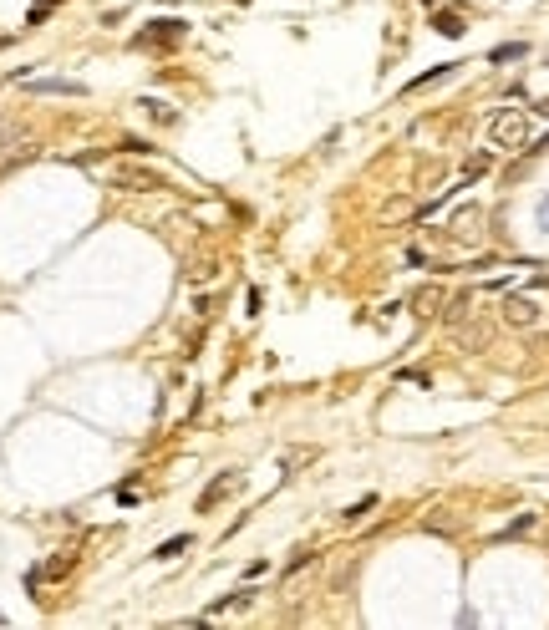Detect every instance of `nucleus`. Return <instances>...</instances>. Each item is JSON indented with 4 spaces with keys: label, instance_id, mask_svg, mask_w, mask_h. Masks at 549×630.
Segmentation results:
<instances>
[{
    "label": "nucleus",
    "instance_id": "1",
    "mask_svg": "<svg viewBox=\"0 0 549 630\" xmlns=\"http://www.w3.org/2000/svg\"><path fill=\"white\" fill-rule=\"evenodd\" d=\"M529 112H519V107H503V112L489 117V143L493 147H529Z\"/></svg>",
    "mask_w": 549,
    "mask_h": 630
},
{
    "label": "nucleus",
    "instance_id": "2",
    "mask_svg": "<svg viewBox=\"0 0 549 630\" xmlns=\"http://www.w3.org/2000/svg\"><path fill=\"white\" fill-rule=\"evenodd\" d=\"M183 36H188V20H179V15H158L148 31L133 36V46H138V51H168V46H179Z\"/></svg>",
    "mask_w": 549,
    "mask_h": 630
},
{
    "label": "nucleus",
    "instance_id": "3",
    "mask_svg": "<svg viewBox=\"0 0 549 630\" xmlns=\"http://www.w3.org/2000/svg\"><path fill=\"white\" fill-rule=\"evenodd\" d=\"M503 320L514 325V331H529V325H539V300L534 295H503Z\"/></svg>",
    "mask_w": 549,
    "mask_h": 630
},
{
    "label": "nucleus",
    "instance_id": "4",
    "mask_svg": "<svg viewBox=\"0 0 549 630\" xmlns=\"http://www.w3.org/2000/svg\"><path fill=\"white\" fill-rule=\"evenodd\" d=\"M234 488H239V478H234V473H219L214 483H209V488L199 493V504H193V508H199V513H214V508L224 504V498H229Z\"/></svg>",
    "mask_w": 549,
    "mask_h": 630
},
{
    "label": "nucleus",
    "instance_id": "5",
    "mask_svg": "<svg viewBox=\"0 0 549 630\" xmlns=\"http://www.w3.org/2000/svg\"><path fill=\"white\" fill-rule=\"evenodd\" d=\"M117 183L122 188H163V178L148 173V168H117Z\"/></svg>",
    "mask_w": 549,
    "mask_h": 630
},
{
    "label": "nucleus",
    "instance_id": "6",
    "mask_svg": "<svg viewBox=\"0 0 549 630\" xmlns=\"http://www.w3.org/2000/svg\"><path fill=\"white\" fill-rule=\"evenodd\" d=\"M453 72H458V61H443V67H432V72H422V77H412V81L402 86V92L412 97V92H422V86H432V81H448Z\"/></svg>",
    "mask_w": 549,
    "mask_h": 630
},
{
    "label": "nucleus",
    "instance_id": "7",
    "mask_svg": "<svg viewBox=\"0 0 549 630\" xmlns=\"http://www.w3.org/2000/svg\"><path fill=\"white\" fill-rule=\"evenodd\" d=\"M432 31H437V36H448V41H458L468 26H463V15H458V11H437V15H432Z\"/></svg>",
    "mask_w": 549,
    "mask_h": 630
},
{
    "label": "nucleus",
    "instance_id": "8",
    "mask_svg": "<svg viewBox=\"0 0 549 630\" xmlns=\"http://www.w3.org/2000/svg\"><path fill=\"white\" fill-rule=\"evenodd\" d=\"M31 92H51V97H82L86 86H82V81H61V77H56V81H31Z\"/></svg>",
    "mask_w": 549,
    "mask_h": 630
},
{
    "label": "nucleus",
    "instance_id": "9",
    "mask_svg": "<svg viewBox=\"0 0 549 630\" xmlns=\"http://www.w3.org/2000/svg\"><path fill=\"white\" fill-rule=\"evenodd\" d=\"M250 600H254V590H234V595H224V600H214V605H209V615H224V610H245Z\"/></svg>",
    "mask_w": 549,
    "mask_h": 630
},
{
    "label": "nucleus",
    "instance_id": "10",
    "mask_svg": "<svg viewBox=\"0 0 549 630\" xmlns=\"http://www.w3.org/2000/svg\"><path fill=\"white\" fill-rule=\"evenodd\" d=\"M519 56H529V46H524V41H503V46L489 51V61H519Z\"/></svg>",
    "mask_w": 549,
    "mask_h": 630
},
{
    "label": "nucleus",
    "instance_id": "11",
    "mask_svg": "<svg viewBox=\"0 0 549 630\" xmlns=\"http://www.w3.org/2000/svg\"><path fill=\"white\" fill-rule=\"evenodd\" d=\"M183 549H188V534H173V539H163V544L153 549V554H158V559H179Z\"/></svg>",
    "mask_w": 549,
    "mask_h": 630
},
{
    "label": "nucleus",
    "instance_id": "12",
    "mask_svg": "<svg viewBox=\"0 0 549 630\" xmlns=\"http://www.w3.org/2000/svg\"><path fill=\"white\" fill-rule=\"evenodd\" d=\"M371 508H377V493H366V498H356V504H351V508H346L341 518H346V524H356V518H366Z\"/></svg>",
    "mask_w": 549,
    "mask_h": 630
},
{
    "label": "nucleus",
    "instance_id": "13",
    "mask_svg": "<svg viewBox=\"0 0 549 630\" xmlns=\"http://www.w3.org/2000/svg\"><path fill=\"white\" fill-rule=\"evenodd\" d=\"M489 168H493V153H473L463 163V178H478V173H489Z\"/></svg>",
    "mask_w": 549,
    "mask_h": 630
},
{
    "label": "nucleus",
    "instance_id": "14",
    "mask_svg": "<svg viewBox=\"0 0 549 630\" xmlns=\"http://www.w3.org/2000/svg\"><path fill=\"white\" fill-rule=\"evenodd\" d=\"M529 529H534V513H519V518H514V524L503 529L498 539H519V534H529Z\"/></svg>",
    "mask_w": 549,
    "mask_h": 630
},
{
    "label": "nucleus",
    "instance_id": "15",
    "mask_svg": "<svg viewBox=\"0 0 549 630\" xmlns=\"http://www.w3.org/2000/svg\"><path fill=\"white\" fill-rule=\"evenodd\" d=\"M305 564H311V549H295V554H290V564H285V575H295V570H305Z\"/></svg>",
    "mask_w": 549,
    "mask_h": 630
},
{
    "label": "nucleus",
    "instance_id": "16",
    "mask_svg": "<svg viewBox=\"0 0 549 630\" xmlns=\"http://www.w3.org/2000/svg\"><path fill=\"white\" fill-rule=\"evenodd\" d=\"M539 224L549 229V199H539Z\"/></svg>",
    "mask_w": 549,
    "mask_h": 630
},
{
    "label": "nucleus",
    "instance_id": "17",
    "mask_svg": "<svg viewBox=\"0 0 549 630\" xmlns=\"http://www.w3.org/2000/svg\"><path fill=\"white\" fill-rule=\"evenodd\" d=\"M534 290H549V275H534Z\"/></svg>",
    "mask_w": 549,
    "mask_h": 630
},
{
    "label": "nucleus",
    "instance_id": "18",
    "mask_svg": "<svg viewBox=\"0 0 549 630\" xmlns=\"http://www.w3.org/2000/svg\"><path fill=\"white\" fill-rule=\"evenodd\" d=\"M36 6H46V11H51V6H61V0H36Z\"/></svg>",
    "mask_w": 549,
    "mask_h": 630
},
{
    "label": "nucleus",
    "instance_id": "19",
    "mask_svg": "<svg viewBox=\"0 0 549 630\" xmlns=\"http://www.w3.org/2000/svg\"><path fill=\"white\" fill-rule=\"evenodd\" d=\"M6 46H11V36H0V51H6Z\"/></svg>",
    "mask_w": 549,
    "mask_h": 630
},
{
    "label": "nucleus",
    "instance_id": "20",
    "mask_svg": "<svg viewBox=\"0 0 549 630\" xmlns=\"http://www.w3.org/2000/svg\"><path fill=\"white\" fill-rule=\"evenodd\" d=\"M539 112H544V117H549V102H539Z\"/></svg>",
    "mask_w": 549,
    "mask_h": 630
},
{
    "label": "nucleus",
    "instance_id": "21",
    "mask_svg": "<svg viewBox=\"0 0 549 630\" xmlns=\"http://www.w3.org/2000/svg\"><path fill=\"white\" fill-rule=\"evenodd\" d=\"M422 6H443V0H422Z\"/></svg>",
    "mask_w": 549,
    "mask_h": 630
}]
</instances>
